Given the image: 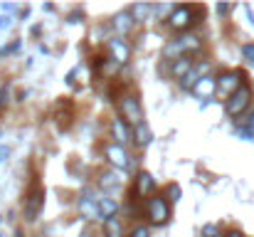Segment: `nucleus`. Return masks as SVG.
<instances>
[{"instance_id": "1", "label": "nucleus", "mask_w": 254, "mask_h": 237, "mask_svg": "<svg viewBox=\"0 0 254 237\" xmlns=\"http://www.w3.org/2000/svg\"><path fill=\"white\" fill-rule=\"evenodd\" d=\"M195 22H200V12L192 7V5H175V10L170 12V17H166V25H168L173 32H188Z\"/></svg>"}, {"instance_id": "2", "label": "nucleus", "mask_w": 254, "mask_h": 237, "mask_svg": "<svg viewBox=\"0 0 254 237\" xmlns=\"http://www.w3.org/2000/svg\"><path fill=\"white\" fill-rule=\"evenodd\" d=\"M119 111H121V119H124L128 126L143 124V106H141V101H138L136 94H124V96H119Z\"/></svg>"}, {"instance_id": "3", "label": "nucleus", "mask_w": 254, "mask_h": 237, "mask_svg": "<svg viewBox=\"0 0 254 237\" xmlns=\"http://www.w3.org/2000/svg\"><path fill=\"white\" fill-rule=\"evenodd\" d=\"M250 104H252V86H250V84H242V86L225 101V114L232 116V119H237V116H242V114L250 109Z\"/></svg>"}, {"instance_id": "4", "label": "nucleus", "mask_w": 254, "mask_h": 237, "mask_svg": "<svg viewBox=\"0 0 254 237\" xmlns=\"http://www.w3.org/2000/svg\"><path fill=\"white\" fill-rule=\"evenodd\" d=\"M146 218L151 225H163L170 218V203L163 195H153L146 200Z\"/></svg>"}, {"instance_id": "5", "label": "nucleus", "mask_w": 254, "mask_h": 237, "mask_svg": "<svg viewBox=\"0 0 254 237\" xmlns=\"http://www.w3.org/2000/svg\"><path fill=\"white\" fill-rule=\"evenodd\" d=\"M245 75L240 72V70H230V72H225V75H220L217 77V96H222V99H230L245 81Z\"/></svg>"}, {"instance_id": "6", "label": "nucleus", "mask_w": 254, "mask_h": 237, "mask_svg": "<svg viewBox=\"0 0 254 237\" xmlns=\"http://www.w3.org/2000/svg\"><path fill=\"white\" fill-rule=\"evenodd\" d=\"M104 156H106V160H109L114 168H119V170H128V168H131V156H128L126 146H119V144L109 141V144H104Z\"/></svg>"}, {"instance_id": "7", "label": "nucleus", "mask_w": 254, "mask_h": 237, "mask_svg": "<svg viewBox=\"0 0 254 237\" xmlns=\"http://www.w3.org/2000/svg\"><path fill=\"white\" fill-rule=\"evenodd\" d=\"M106 50H109L111 62H116V65H126V62L131 60V47L126 45L124 37H111V40L106 42Z\"/></svg>"}, {"instance_id": "8", "label": "nucleus", "mask_w": 254, "mask_h": 237, "mask_svg": "<svg viewBox=\"0 0 254 237\" xmlns=\"http://www.w3.org/2000/svg\"><path fill=\"white\" fill-rule=\"evenodd\" d=\"M153 193H156V180H153V175L146 173V170L136 173V178H133V195H136V198H153Z\"/></svg>"}, {"instance_id": "9", "label": "nucleus", "mask_w": 254, "mask_h": 237, "mask_svg": "<svg viewBox=\"0 0 254 237\" xmlns=\"http://www.w3.org/2000/svg\"><path fill=\"white\" fill-rule=\"evenodd\" d=\"M207 72H210V62H200V65H195L185 77L178 81V86L183 89V91H192L195 86H197V81L202 77H207Z\"/></svg>"}, {"instance_id": "10", "label": "nucleus", "mask_w": 254, "mask_h": 237, "mask_svg": "<svg viewBox=\"0 0 254 237\" xmlns=\"http://www.w3.org/2000/svg\"><path fill=\"white\" fill-rule=\"evenodd\" d=\"M111 139L119 146H126L128 141H133V126H128L121 116L111 119Z\"/></svg>"}, {"instance_id": "11", "label": "nucleus", "mask_w": 254, "mask_h": 237, "mask_svg": "<svg viewBox=\"0 0 254 237\" xmlns=\"http://www.w3.org/2000/svg\"><path fill=\"white\" fill-rule=\"evenodd\" d=\"M42 205H45V190H42V188L30 190L27 198H25V218H27V220H35L37 213L42 210Z\"/></svg>"}, {"instance_id": "12", "label": "nucleus", "mask_w": 254, "mask_h": 237, "mask_svg": "<svg viewBox=\"0 0 254 237\" xmlns=\"http://www.w3.org/2000/svg\"><path fill=\"white\" fill-rule=\"evenodd\" d=\"M133 25H136V20H133V15H131L128 10H124V12H116V15L111 17V27L119 32V37L128 35V32L133 30Z\"/></svg>"}, {"instance_id": "13", "label": "nucleus", "mask_w": 254, "mask_h": 237, "mask_svg": "<svg viewBox=\"0 0 254 237\" xmlns=\"http://www.w3.org/2000/svg\"><path fill=\"white\" fill-rule=\"evenodd\" d=\"M178 42H180L183 55H188V57H190V52H197V50L202 47V37L195 35V32H185V35H180Z\"/></svg>"}, {"instance_id": "14", "label": "nucleus", "mask_w": 254, "mask_h": 237, "mask_svg": "<svg viewBox=\"0 0 254 237\" xmlns=\"http://www.w3.org/2000/svg\"><path fill=\"white\" fill-rule=\"evenodd\" d=\"M192 94H195V96H202V99H210L212 94H217V79L212 77V75L202 77L197 81V86L192 89Z\"/></svg>"}, {"instance_id": "15", "label": "nucleus", "mask_w": 254, "mask_h": 237, "mask_svg": "<svg viewBox=\"0 0 254 237\" xmlns=\"http://www.w3.org/2000/svg\"><path fill=\"white\" fill-rule=\"evenodd\" d=\"M116 215H119V203L111 200V198H99V220L106 223Z\"/></svg>"}, {"instance_id": "16", "label": "nucleus", "mask_w": 254, "mask_h": 237, "mask_svg": "<svg viewBox=\"0 0 254 237\" xmlns=\"http://www.w3.org/2000/svg\"><path fill=\"white\" fill-rule=\"evenodd\" d=\"M192 67H195V65H192V57H180V60H175V62L170 65V77L180 81Z\"/></svg>"}, {"instance_id": "17", "label": "nucleus", "mask_w": 254, "mask_h": 237, "mask_svg": "<svg viewBox=\"0 0 254 237\" xmlns=\"http://www.w3.org/2000/svg\"><path fill=\"white\" fill-rule=\"evenodd\" d=\"M151 139H153V134H151V129H148L146 121L138 124V126H133V144H136L138 149H146V146L151 144Z\"/></svg>"}, {"instance_id": "18", "label": "nucleus", "mask_w": 254, "mask_h": 237, "mask_svg": "<svg viewBox=\"0 0 254 237\" xmlns=\"http://www.w3.org/2000/svg\"><path fill=\"white\" fill-rule=\"evenodd\" d=\"M79 210H82V215H86L89 220L91 218H99V198H91V195H86L79 200Z\"/></svg>"}, {"instance_id": "19", "label": "nucleus", "mask_w": 254, "mask_h": 237, "mask_svg": "<svg viewBox=\"0 0 254 237\" xmlns=\"http://www.w3.org/2000/svg\"><path fill=\"white\" fill-rule=\"evenodd\" d=\"M104 235L106 237H124V223L121 218H111L104 223Z\"/></svg>"}, {"instance_id": "20", "label": "nucleus", "mask_w": 254, "mask_h": 237, "mask_svg": "<svg viewBox=\"0 0 254 237\" xmlns=\"http://www.w3.org/2000/svg\"><path fill=\"white\" fill-rule=\"evenodd\" d=\"M180 57H188V55H183V50H180V42H178V40H173V42H168V45L163 47V60H168L170 65H173L175 60H180Z\"/></svg>"}, {"instance_id": "21", "label": "nucleus", "mask_w": 254, "mask_h": 237, "mask_svg": "<svg viewBox=\"0 0 254 237\" xmlns=\"http://www.w3.org/2000/svg\"><path fill=\"white\" fill-rule=\"evenodd\" d=\"M151 10H153V5H148V2H136V5H131V7H128V12L133 15V20H136V22H143V20L151 15Z\"/></svg>"}, {"instance_id": "22", "label": "nucleus", "mask_w": 254, "mask_h": 237, "mask_svg": "<svg viewBox=\"0 0 254 237\" xmlns=\"http://www.w3.org/2000/svg\"><path fill=\"white\" fill-rule=\"evenodd\" d=\"M163 198L168 200L170 205H173V203H178V200L183 198V190H180V185H178V183H168V185H166V190H163Z\"/></svg>"}, {"instance_id": "23", "label": "nucleus", "mask_w": 254, "mask_h": 237, "mask_svg": "<svg viewBox=\"0 0 254 237\" xmlns=\"http://www.w3.org/2000/svg\"><path fill=\"white\" fill-rule=\"evenodd\" d=\"M242 57H245V62L254 67V45L252 42H247V45H242Z\"/></svg>"}, {"instance_id": "24", "label": "nucleus", "mask_w": 254, "mask_h": 237, "mask_svg": "<svg viewBox=\"0 0 254 237\" xmlns=\"http://www.w3.org/2000/svg\"><path fill=\"white\" fill-rule=\"evenodd\" d=\"M202 237H222V233H220L217 225H205L202 228Z\"/></svg>"}, {"instance_id": "25", "label": "nucleus", "mask_w": 254, "mask_h": 237, "mask_svg": "<svg viewBox=\"0 0 254 237\" xmlns=\"http://www.w3.org/2000/svg\"><path fill=\"white\" fill-rule=\"evenodd\" d=\"M7 96H10V89H7V86H0V114H2V109L7 106Z\"/></svg>"}, {"instance_id": "26", "label": "nucleus", "mask_w": 254, "mask_h": 237, "mask_svg": "<svg viewBox=\"0 0 254 237\" xmlns=\"http://www.w3.org/2000/svg\"><path fill=\"white\" fill-rule=\"evenodd\" d=\"M131 237H151V233H148V228L136 225V228H133V233H131Z\"/></svg>"}, {"instance_id": "27", "label": "nucleus", "mask_w": 254, "mask_h": 237, "mask_svg": "<svg viewBox=\"0 0 254 237\" xmlns=\"http://www.w3.org/2000/svg\"><path fill=\"white\" fill-rule=\"evenodd\" d=\"M215 10H217L220 15H227V12L232 10V5H227V2H217V5H215Z\"/></svg>"}, {"instance_id": "28", "label": "nucleus", "mask_w": 254, "mask_h": 237, "mask_svg": "<svg viewBox=\"0 0 254 237\" xmlns=\"http://www.w3.org/2000/svg\"><path fill=\"white\" fill-rule=\"evenodd\" d=\"M10 22H12V17H10V15H2V17H0V30H7Z\"/></svg>"}, {"instance_id": "29", "label": "nucleus", "mask_w": 254, "mask_h": 237, "mask_svg": "<svg viewBox=\"0 0 254 237\" xmlns=\"http://www.w3.org/2000/svg\"><path fill=\"white\" fill-rule=\"evenodd\" d=\"M7 156H10V149H7V146H0V163H5Z\"/></svg>"}, {"instance_id": "30", "label": "nucleus", "mask_w": 254, "mask_h": 237, "mask_svg": "<svg viewBox=\"0 0 254 237\" xmlns=\"http://www.w3.org/2000/svg\"><path fill=\"white\" fill-rule=\"evenodd\" d=\"M0 7H2V12H12V10H15V5H12V2H2Z\"/></svg>"}, {"instance_id": "31", "label": "nucleus", "mask_w": 254, "mask_h": 237, "mask_svg": "<svg viewBox=\"0 0 254 237\" xmlns=\"http://www.w3.org/2000/svg\"><path fill=\"white\" fill-rule=\"evenodd\" d=\"M245 126H247V129L252 131V136H254V114L250 116V119H247V124H245Z\"/></svg>"}, {"instance_id": "32", "label": "nucleus", "mask_w": 254, "mask_h": 237, "mask_svg": "<svg viewBox=\"0 0 254 237\" xmlns=\"http://www.w3.org/2000/svg\"><path fill=\"white\" fill-rule=\"evenodd\" d=\"M225 237H245V235H242L240 230H230V233H227V235H225Z\"/></svg>"}, {"instance_id": "33", "label": "nucleus", "mask_w": 254, "mask_h": 237, "mask_svg": "<svg viewBox=\"0 0 254 237\" xmlns=\"http://www.w3.org/2000/svg\"><path fill=\"white\" fill-rule=\"evenodd\" d=\"M15 237H25L22 235V230H15Z\"/></svg>"}, {"instance_id": "34", "label": "nucleus", "mask_w": 254, "mask_h": 237, "mask_svg": "<svg viewBox=\"0 0 254 237\" xmlns=\"http://www.w3.org/2000/svg\"><path fill=\"white\" fill-rule=\"evenodd\" d=\"M0 52H2V50H0Z\"/></svg>"}, {"instance_id": "35", "label": "nucleus", "mask_w": 254, "mask_h": 237, "mask_svg": "<svg viewBox=\"0 0 254 237\" xmlns=\"http://www.w3.org/2000/svg\"><path fill=\"white\" fill-rule=\"evenodd\" d=\"M0 237H2V235H0Z\"/></svg>"}]
</instances>
